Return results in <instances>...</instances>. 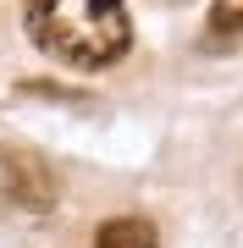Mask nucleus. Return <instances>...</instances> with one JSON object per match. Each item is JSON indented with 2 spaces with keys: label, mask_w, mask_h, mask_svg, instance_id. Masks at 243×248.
<instances>
[{
  "label": "nucleus",
  "mask_w": 243,
  "mask_h": 248,
  "mask_svg": "<svg viewBox=\"0 0 243 248\" xmlns=\"http://www.w3.org/2000/svg\"><path fill=\"white\" fill-rule=\"evenodd\" d=\"M238 45H243V0H210L205 50H238Z\"/></svg>",
  "instance_id": "nucleus-3"
},
{
  "label": "nucleus",
  "mask_w": 243,
  "mask_h": 248,
  "mask_svg": "<svg viewBox=\"0 0 243 248\" xmlns=\"http://www.w3.org/2000/svg\"><path fill=\"white\" fill-rule=\"evenodd\" d=\"M28 39L61 66L99 72L127 55L133 22L122 0H28Z\"/></svg>",
  "instance_id": "nucleus-1"
},
{
  "label": "nucleus",
  "mask_w": 243,
  "mask_h": 248,
  "mask_svg": "<svg viewBox=\"0 0 243 248\" xmlns=\"http://www.w3.org/2000/svg\"><path fill=\"white\" fill-rule=\"evenodd\" d=\"M0 193L22 210H50L61 199V182H55V166L39 149H22V143H6L0 149Z\"/></svg>",
  "instance_id": "nucleus-2"
},
{
  "label": "nucleus",
  "mask_w": 243,
  "mask_h": 248,
  "mask_svg": "<svg viewBox=\"0 0 243 248\" xmlns=\"http://www.w3.org/2000/svg\"><path fill=\"white\" fill-rule=\"evenodd\" d=\"M94 248H161L149 221H138V215H116V221H105L94 232Z\"/></svg>",
  "instance_id": "nucleus-4"
}]
</instances>
